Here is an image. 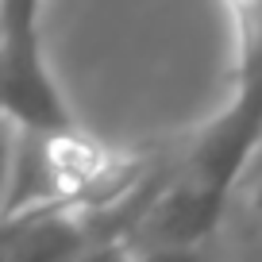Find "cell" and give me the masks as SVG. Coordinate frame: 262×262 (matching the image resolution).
Masks as SVG:
<instances>
[{"label":"cell","instance_id":"cell-1","mask_svg":"<svg viewBox=\"0 0 262 262\" xmlns=\"http://www.w3.org/2000/svg\"><path fill=\"white\" fill-rule=\"evenodd\" d=\"M47 0H0V112L24 135H74L77 120L42 50Z\"/></svg>","mask_w":262,"mask_h":262},{"label":"cell","instance_id":"cell-2","mask_svg":"<svg viewBox=\"0 0 262 262\" xmlns=\"http://www.w3.org/2000/svg\"><path fill=\"white\" fill-rule=\"evenodd\" d=\"M231 27L235 81L262 77V0H220Z\"/></svg>","mask_w":262,"mask_h":262},{"label":"cell","instance_id":"cell-3","mask_svg":"<svg viewBox=\"0 0 262 262\" xmlns=\"http://www.w3.org/2000/svg\"><path fill=\"white\" fill-rule=\"evenodd\" d=\"M135 262H220L216 239L208 243H155V247H131Z\"/></svg>","mask_w":262,"mask_h":262},{"label":"cell","instance_id":"cell-4","mask_svg":"<svg viewBox=\"0 0 262 262\" xmlns=\"http://www.w3.org/2000/svg\"><path fill=\"white\" fill-rule=\"evenodd\" d=\"M19 135L24 131L0 112V208L12 193V173H16V155H19Z\"/></svg>","mask_w":262,"mask_h":262},{"label":"cell","instance_id":"cell-5","mask_svg":"<svg viewBox=\"0 0 262 262\" xmlns=\"http://www.w3.org/2000/svg\"><path fill=\"white\" fill-rule=\"evenodd\" d=\"M74 262H135V254L123 239H100V243L85 247Z\"/></svg>","mask_w":262,"mask_h":262},{"label":"cell","instance_id":"cell-6","mask_svg":"<svg viewBox=\"0 0 262 262\" xmlns=\"http://www.w3.org/2000/svg\"><path fill=\"white\" fill-rule=\"evenodd\" d=\"M239 185L247 189L251 205L262 212V135H258V147H254V155H251V162H247V170H243V181H239Z\"/></svg>","mask_w":262,"mask_h":262}]
</instances>
